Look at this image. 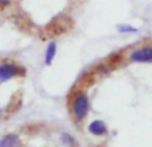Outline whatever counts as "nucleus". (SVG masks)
<instances>
[{"instance_id": "obj_7", "label": "nucleus", "mask_w": 152, "mask_h": 147, "mask_svg": "<svg viewBox=\"0 0 152 147\" xmlns=\"http://www.w3.org/2000/svg\"><path fill=\"white\" fill-rule=\"evenodd\" d=\"M61 142L68 147H74L75 146V138L72 135H69L68 132H63L61 134Z\"/></svg>"}, {"instance_id": "obj_2", "label": "nucleus", "mask_w": 152, "mask_h": 147, "mask_svg": "<svg viewBox=\"0 0 152 147\" xmlns=\"http://www.w3.org/2000/svg\"><path fill=\"white\" fill-rule=\"evenodd\" d=\"M131 63H152V44H143L128 55Z\"/></svg>"}, {"instance_id": "obj_5", "label": "nucleus", "mask_w": 152, "mask_h": 147, "mask_svg": "<svg viewBox=\"0 0 152 147\" xmlns=\"http://www.w3.org/2000/svg\"><path fill=\"white\" fill-rule=\"evenodd\" d=\"M20 138L16 134H8L0 139V147H20Z\"/></svg>"}, {"instance_id": "obj_3", "label": "nucleus", "mask_w": 152, "mask_h": 147, "mask_svg": "<svg viewBox=\"0 0 152 147\" xmlns=\"http://www.w3.org/2000/svg\"><path fill=\"white\" fill-rule=\"evenodd\" d=\"M21 74V68L12 63L0 64V82H7L12 78H16Z\"/></svg>"}, {"instance_id": "obj_1", "label": "nucleus", "mask_w": 152, "mask_h": 147, "mask_svg": "<svg viewBox=\"0 0 152 147\" xmlns=\"http://www.w3.org/2000/svg\"><path fill=\"white\" fill-rule=\"evenodd\" d=\"M89 111V100L86 92L80 91L74 96L72 100V115H74L76 123H81L86 119Z\"/></svg>"}, {"instance_id": "obj_6", "label": "nucleus", "mask_w": 152, "mask_h": 147, "mask_svg": "<svg viewBox=\"0 0 152 147\" xmlns=\"http://www.w3.org/2000/svg\"><path fill=\"white\" fill-rule=\"evenodd\" d=\"M55 55H56V44L55 43H51L47 47V51H45V64H47V66H50V64L52 63Z\"/></svg>"}, {"instance_id": "obj_9", "label": "nucleus", "mask_w": 152, "mask_h": 147, "mask_svg": "<svg viewBox=\"0 0 152 147\" xmlns=\"http://www.w3.org/2000/svg\"><path fill=\"white\" fill-rule=\"evenodd\" d=\"M12 0H0V5H8Z\"/></svg>"}, {"instance_id": "obj_8", "label": "nucleus", "mask_w": 152, "mask_h": 147, "mask_svg": "<svg viewBox=\"0 0 152 147\" xmlns=\"http://www.w3.org/2000/svg\"><path fill=\"white\" fill-rule=\"evenodd\" d=\"M118 29H119V32H121V34H131V32H137V28L129 26V24H120V26L118 27Z\"/></svg>"}, {"instance_id": "obj_4", "label": "nucleus", "mask_w": 152, "mask_h": 147, "mask_svg": "<svg viewBox=\"0 0 152 147\" xmlns=\"http://www.w3.org/2000/svg\"><path fill=\"white\" fill-rule=\"evenodd\" d=\"M88 131L94 135L102 137V135L107 134V126H105V123L103 121H94L92 123H89Z\"/></svg>"}]
</instances>
